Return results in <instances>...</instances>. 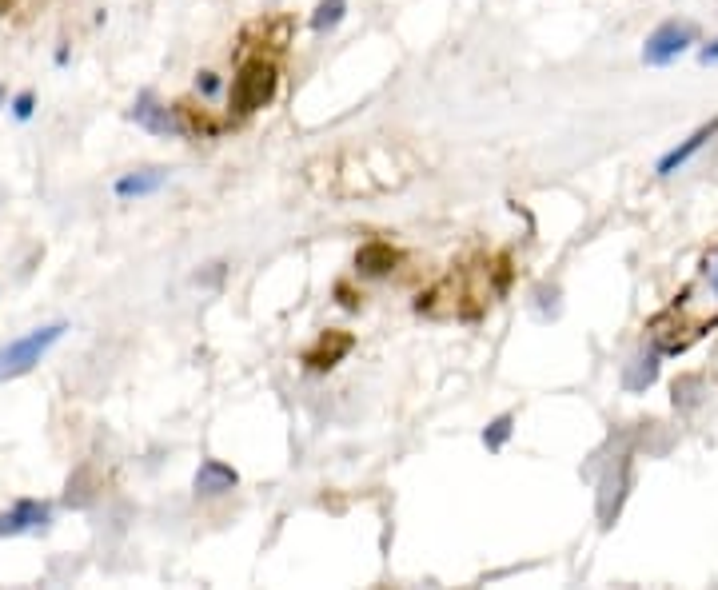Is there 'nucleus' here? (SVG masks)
<instances>
[{
    "label": "nucleus",
    "mask_w": 718,
    "mask_h": 590,
    "mask_svg": "<svg viewBox=\"0 0 718 590\" xmlns=\"http://www.w3.org/2000/svg\"><path fill=\"white\" fill-rule=\"evenodd\" d=\"M348 12H352V0H316V8L308 16V28L316 36H328L348 20Z\"/></svg>",
    "instance_id": "14"
},
{
    "label": "nucleus",
    "mask_w": 718,
    "mask_h": 590,
    "mask_svg": "<svg viewBox=\"0 0 718 590\" xmlns=\"http://www.w3.org/2000/svg\"><path fill=\"white\" fill-rule=\"evenodd\" d=\"M659 371H663V351L647 339V347H639V351L623 363V391H627V395H647V391L659 383Z\"/></svg>",
    "instance_id": "12"
},
{
    "label": "nucleus",
    "mask_w": 718,
    "mask_h": 590,
    "mask_svg": "<svg viewBox=\"0 0 718 590\" xmlns=\"http://www.w3.org/2000/svg\"><path fill=\"white\" fill-rule=\"evenodd\" d=\"M627 487H631V459L619 455V459L607 467V475L599 479V503H595V511H599V523H603V527H611V523L619 519L623 499H627Z\"/></svg>",
    "instance_id": "8"
},
{
    "label": "nucleus",
    "mask_w": 718,
    "mask_h": 590,
    "mask_svg": "<svg viewBox=\"0 0 718 590\" xmlns=\"http://www.w3.org/2000/svg\"><path fill=\"white\" fill-rule=\"evenodd\" d=\"M352 351H356V335L344 331V327H328V331H320V335L300 351V363H304V371L324 375V371L340 367Z\"/></svg>",
    "instance_id": "6"
},
{
    "label": "nucleus",
    "mask_w": 718,
    "mask_h": 590,
    "mask_svg": "<svg viewBox=\"0 0 718 590\" xmlns=\"http://www.w3.org/2000/svg\"><path fill=\"white\" fill-rule=\"evenodd\" d=\"M68 60H72V44H68V40H60V44H56V52H52V64H56V68H64Z\"/></svg>",
    "instance_id": "21"
},
{
    "label": "nucleus",
    "mask_w": 718,
    "mask_h": 590,
    "mask_svg": "<svg viewBox=\"0 0 718 590\" xmlns=\"http://www.w3.org/2000/svg\"><path fill=\"white\" fill-rule=\"evenodd\" d=\"M403 268V252L391 240H367L356 252V276L359 280H387Z\"/></svg>",
    "instance_id": "11"
},
{
    "label": "nucleus",
    "mask_w": 718,
    "mask_h": 590,
    "mask_svg": "<svg viewBox=\"0 0 718 590\" xmlns=\"http://www.w3.org/2000/svg\"><path fill=\"white\" fill-rule=\"evenodd\" d=\"M52 503L48 499H16L8 511H0V539H20V535H44L52 527Z\"/></svg>",
    "instance_id": "7"
},
{
    "label": "nucleus",
    "mask_w": 718,
    "mask_h": 590,
    "mask_svg": "<svg viewBox=\"0 0 718 590\" xmlns=\"http://www.w3.org/2000/svg\"><path fill=\"white\" fill-rule=\"evenodd\" d=\"M711 140H718V116H711L707 124H699V128H695L687 140H679L671 152H663V156H659V164H655V176H663V180H667V176L683 172V168H687V164H691V160H695V156H699Z\"/></svg>",
    "instance_id": "10"
},
{
    "label": "nucleus",
    "mask_w": 718,
    "mask_h": 590,
    "mask_svg": "<svg viewBox=\"0 0 718 590\" xmlns=\"http://www.w3.org/2000/svg\"><path fill=\"white\" fill-rule=\"evenodd\" d=\"M707 331H718V244L703 252L695 280L671 299V307L647 319V339L663 351V359L683 355Z\"/></svg>",
    "instance_id": "1"
},
{
    "label": "nucleus",
    "mask_w": 718,
    "mask_h": 590,
    "mask_svg": "<svg viewBox=\"0 0 718 590\" xmlns=\"http://www.w3.org/2000/svg\"><path fill=\"white\" fill-rule=\"evenodd\" d=\"M699 64H718V36L715 40H707V44H699Z\"/></svg>",
    "instance_id": "20"
},
{
    "label": "nucleus",
    "mask_w": 718,
    "mask_h": 590,
    "mask_svg": "<svg viewBox=\"0 0 718 590\" xmlns=\"http://www.w3.org/2000/svg\"><path fill=\"white\" fill-rule=\"evenodd\" d=\"M240 487V471L224 459H200L196 475H192V495L196 499H220V495H232Z\"/></svg>",
    "instance_id": "13"
},
{
    "label": "nucleus",
    "mask_w": 718,
    "mask_h": 590,
    "mask_svg": "<svg viewBox=\"0 0 718 590\" xmlns=\"http://www.w3.org/2000/svg\"><path fill=\"white\" fill-rule=\"evenodd\" d=\"M511 435H515V411H503V415H495V419L479 431V443H483L491 455H499V451L511 443Z\"/></svg>",
    "instance_id": "15"
},
{
    "label": "nucleus",
    "mask_w": 718,
    "mask_h": 590,
    "mask_svg": "<svg viewBox=\"0 0 718 590\" xmlns=\"http://www.w3.org/2000/svg\"><path fill=\"white\" fill-rule=\"evenodd\" d=\"M168 180H172V168H164V164H152V168H132V172H124V176H116V180H112V196H116V200H124V204H136V200H148V196L164 192V188H168Z\"/></svg>",
    "instance_id": "9"
},
{
    "label": "nucleus",
    "mask_w": 718,
    "mask_h": 590,
    "mask_svg": "<svg viewBox=\"0 0 718 590\" xmlns=\"http://www.w3.org/2000/svg\"><path fill=\"white\" fill-rule=\"evenodd\" d=\"M276 92H280V64L264 52L244 56L232 84H228V116L240 124L256 112H264L276 100Z\"/></svg>",
    "instance_id": "2"
},
{
    "label": "nucleus",
    "mask_w": 718,
    "mask_h": 590,
    "mask_svg": "<svg viewBox=\"0 0 718 590\" xmlns=\"http://www.w3.org/2000/svg\"><path fill=\"white\" fill-rule=\"evenodd\" d=\"M128 120H132L136 128L152 132V136H164V140H188L184 120H180V108L168 104V100H160L152 88L136 92V100H132V108H128Z\"/></svg>",
    "instance_id": "5"
},
{
    "label": "nucleus",
    "mask_w": 718,
    "mask_h": 590,
    "mask_svg": "<svg viewBox=\"0 0 718 590\" xmlns=\"http://www.w3.org/2000/svg\"><path fill=\"white\" fill-rule=\"evenodd\" d=\"M4 104H8V88L0 84V108H4Z\"/></svg>",
    "instance_id": "22"
},
{
    "label": "nucleus",
    "mask_w": 718,
    "mask_h": 590,
    "mask_svg": "<svg viewBox=\"0 0 718 590\" xmlns=\"http://www.w3.org/2000/svg\"><path fill=\"white\" fill-rule=\"evenodd\" d=\"M695 44H703V32L695 20H663L643 40V64L647 68H671L679 56H687Z\"/></svg>",
    "instance_id": "4"
},
{
    "label": "nucleus",
    "mask_w": 718,
    "mask_h": 590,
    "mask_svg": "<svg viewBox=\"0 0 718 590\" xmlns=\"http://www.w3.org/2000/svg\"><path fill=\"white\" fill-rule=\"evenodd\" d=\"M64 335H68V319H52V323H40V327L8 339L0 347V383H12L20 375H28Z\"/></svg>",
    "instance_id": "3"
},
{
    "label": "nucleus",
    "mask_w": 718,
    "mask_h": 590,
    "mask_svg": "<svg viewBox=\"0 0 718 590\" xmlns=\"http://www.w3.org/2000/svg\"><path fill=\"white\" fill-rule=\"evenodd\" d=\"M36 104H40L36 88H20V92L8 96V116H12L16 124H28V120L36 116Z\"/></svg>",
    "instance_id": "17"
},
{
    "label": "nucleus",
    "mask_w": 718,
    "mask_h": 590,
    "mask_svg": "<svg viewBox=\"0 0 718 590\" xmlns=\"http://www.w3.org/2000/svg\"><path fill=\"white\" fill-rule=\"evenodd\" d=\"M563 299V292H559V284H539L535 288V307H539V319H555L559 315V303Z\"/></svg>",
    "instance_id": "18"
},
{
    "label": "nucleus",
    "mask_w": 718,
    "mask_h": 590,
    "mask_svg": "<svg viewBox=\"0 0 718 590\" xmlns=\"http://www.w3.org/2000/svg\"><path fill=\"white\" fill-rule=\"evenodd\" d=\"M8 8H12V0H0V16H4V12H8Z\"/></svg>",
    "instance_id": "23"
},
{
    "label": "nucleus",
    "mask_w": 718,
    "mask_h": 590,
    "mask_svg": "<svg viewBox=\"0 0 718 590\" xmlns=\"http://www.w3.org/2000/svg\"><path fill=\"white\" fill-rule=\"evenodd\" d=\"M192 92H196L204 104H212V100L228 96V84H224V76H220L216 68H200V72H196V80H192Z\"/></svg>",
    "instance_id": "16"
},
{
    "label": "nucleus",
    "mask_w": 718,
    "mask_h": 590,
    "mask_svg": "<svg viewBox=\"0 0 718 590\" xmlns=\"http://www.w3.org/2000/svg\"><path fill=\"white\" fill-rule=\"evenodd\" d=\"M332 295H336V303H340L344 311H363V299H367L363 288H359V292L352 288V280H340V284L332 288Z\"/></svg>",
    "instance_id": "19"
}]
</instances>
